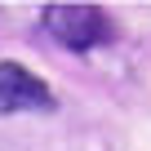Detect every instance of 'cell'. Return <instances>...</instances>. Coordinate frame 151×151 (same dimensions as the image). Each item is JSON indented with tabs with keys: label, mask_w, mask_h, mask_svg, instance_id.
Returning <instances> with one entry per match:
<instances>
[{
	"label": "cell",
	"mask_w": 151,
	"mask_h": 151,
	"mask_svg": "<svg viewBox=\"0 0 151 151\" xmlns=\"http://www.w3.org/2000/svg\"><path fill=\"white\" fill-rule=\"evenodd\" d=\"M53 93L40 76H31L22 62H0V116L9 111H49Z\"/></svg>",
	"instance_id": "7a4b0ae2"
},
{
	"label": "cell",
	"mask_w": 151,
	"mask_h": 151,
	"mask_svg": "<svg viewBox=\"0 0 151 151\" xmlns=\"http://www.w3.org/2000/svg\"><path fill=\"white\" fill-rule=\"evenodd\" d=\"M45 27L67 49H93V45H102L111 36V22L102 18L98 5H49L45 9Z\"/></svg>",
	"instance_id": "6da1fadb"
}]
</instances>
